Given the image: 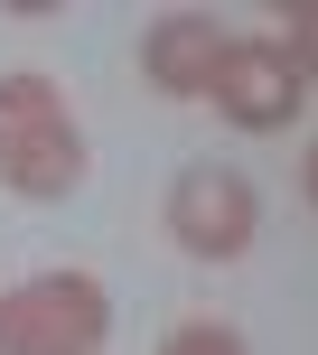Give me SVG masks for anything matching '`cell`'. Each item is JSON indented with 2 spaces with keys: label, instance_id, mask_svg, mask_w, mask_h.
<instances>
[{
  "label": "cell",
  "instance_id": "1",
  "mask_svg": "<svg viewBox=\"0 0 318 355\" xmlns=\"http://www.w3.org/2000/svg\"><path fill=\"white\" fill-rule=\"evenodd\" d=\"M0 187L37 196V206L85 187V131H75L56 75H37V66L0 75Z\"/></svg>",
  "mask_w": 318,
  "mask_h": 355
},
{
  "label": "cell",
  "instance_id": "2",
  "mask_svg": "<svg viewBox=\"0 0 318 355\" xmlns=\"http://www.w3.org/2000/svg\"><path fill=\"white\" fill-rule=\"evenodd\" d=\"M112 346V300L94 271H37L0 290V355H103Z\"/></svg>",
  "mask_w": 318,
  "mask_h": 355
},
{
  "label": "cell",
  "instance_id": "3",
  "mask_svg": "<svg viewBox=\"0 0 318 355\" xmlns=\"http://www.w3.org/2000/svg\"><path fill=\"white\" fill-rule=\"evenodd\" d=\"M253 225H262V196H253V178H234V168H187L169 187V243L196 252V262L253 252Z\"/></svg>",
  "mask_w": 318,
  "mask_h": 355
},
{
  "label": "cell",
  "instance_id": "4",
  "mask_svg": "<svg viewBox=\"0 0 318 355\" xmlns=\"http://www.w3.org/2000/svg\"><path fill=\"white\" fill-rule=\"evenodd\" d=\"M206 103L225 112L234 131H290L300 122V66H290V47L281 37H234L225 47V66H215V85H206Z\"/></svg>",
  "mask_w": 318,
  "mask_h": 355
},
{
  "label": "cell",
  "instance_id": "5",
  "mask_svg": "<svg viewBox=\"0 0 318 355\" xmlns=\"http://www.w3.org/2000/svg\"><path fill=\"white\" fill-rule=\"evenodd\" d=\"M225 47H234V37L215 28L206 10H169L141 37V75H150L159 94H178V103H196V94L215 85V66H225Z\"/></svg>",
  "mask_w": 318,
  "mask_h": 355
},
{
  "label": "cell",
  "instance_id": "6",
  "mask_svg": "<svg viewBox=\"0 0 318 355\" xmlns=\"http://www.w3.org/2000/svg\"><path fill=\"white\" fill-rule=\"evenodd\" d=\"M159 355H253V346L234 337L225 318H187V327H169V346H159Z\"/></svg>",
  "mask_w": 318,
  "mask_h": 355
},
{
  "label": "cell",
  "instance_id": "7",
  "mask_svg": "<svg viewBox=\"0 0 318 355\" xmlns=\"http://www.w3.org/2000/svg\"><path fill=\"white\" fill-rule=\"evenodd\" d=\"M281 47H290V66H300V85H309V75H318V0H290V19H281Z\"/></svg>",
  "mask_w": 318,
  "mask_h": 355
},
{
  "label": "cell",
  "instance_id": "8",
  "mask_svg": "<svg viewBox=\"0 0 318 355\" xmlns=\"http://www.w3.org/2000/svg\"><path fill=\"white\" fill-rule=\"evenodd\" d=\"M309 196H318V150H309Z\"/></svg>",
  "mask_w": 318,
  "mask_h": 355
}]
</instances>
